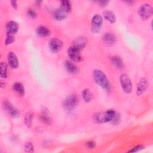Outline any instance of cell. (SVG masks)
Returning <instances> with one entry per match:
<instances>
[{
  "label": "cell",
  "mask_w": 153,
  "mask_h": 153,
  "mask_svg": "<svg viewBox=\"0 0 153 153\" xmlns=\"http://www.w3.org/2000/svg\"><path fill=\"white\" fill-rule=\"evenodd\" d=\"M93 76L95 82L102 88L107 91H110L111 85L109 83L106 75L100 70L95 69L93 72Z\"/></svg>",
  "instance_id": "cell-1"
},
{
  "label": "cell",
  "mask_w": 153,
  "mask_h": 153,
  "mask_svg": "<svg viewBox=\"0 0 153 153\" xmlns=\"http://www.w3.org/2000/svg\"><path fill=\"white\" fill-rule=\"evenodd\" d=\"M116 112L114 109H108L105 112L96 114L94 116V120L99 123H111L115 115Z\"/></svg>",
  "instance_id": "cell-2"
},
{
  "label": "cell",
  "mask_w": 153,
  "mask_h": 153,
  "mask_svg": "<svg viewBox=\"0 0 153 153\" xmlns=\"http://www.w3.org/2000/svg\"><path fill=\"white\" fill-rule=\"evenodd\" d=\"M78 97L76 94L72 93L68 95L65 99L63 107L68 112H72L78 103Z\"/></svg>",
  "instance_id": "cell-3"
},
{
  "label": "cell",
  "mask_w": 153,
  "mask_h": 153,
  "mask_svg": "<svg viewBox=\"0 0 153 153\" xmlns=\"http://www.w3.org/2000/svg\"><path fill=\"white\" fill-rule=\"evenodd\" d=\"M152 7L149 4H142L138 9V14L143 20H147L152 14Z\"/></svg>",
  "instance_id": "cell-4"
},
{
  "label": "cell",
  "mask_w": 153,
  "mask_h": 153,
  "mask_svg": "<svg viewBox=\"0 0 153 153\" xmlns=\"http://www.w3.org/2000/svg\"><path fill=\"white\" fill-rule=\"evenodd\" d=\"M120 81L123 90L126 93H131L132 90V83L128 75L125 73L121 74L120 77Z\"/></svg>",
  "instance_id": "cell-5"
},
{
  "label": "cell",
  "mask_w": 153,
  "mask_h": 153,
  "mask_svg": "<svg viewBox=\"0 0 153 153\" xmlns=\"http://www.w3.org/2000/svg\"><path fill=\"white\" fill-rule=\"evenodd\" d=\"M103 23V19L101 16L99 14L94 15L91 19V30L93 33H97L100 30Z\"/></svg>",
  "instance_id": "cell-6"
},
{
  "label": "cell",
  "mask_w": 153,
  "mask_h": 153,
  "mask_svg": "<svg viewBox=\"0 0 153 153\" xmlns=\"http://www.w3.org/2000/svg\"><path fill=\"white\" fill-rule=\"evenodd\" d=\"M81 50L74 46H71L68 50V54L72 61L79 62L82 60V56L80 54Z\"/></svg>",
  "instance_id": "cell-7"
},
{
  "label": "cell",
  "mask_w": 153,
  "mask_h": 153,
  "mask_svg": "<svg viewBox=\"0 0 153 153\" xmlns=\"http://www.w3.org/2000/svg\"><path fill=\"white\" fill-rule=\"evenodd\" d=\"M2 106L4 110L7 112L10 116L13 117H17L19 115V111L7 100H4Z\"/></svg>",
  "instance_id": "cell-8"
},
{
  "label": "cell",
  "mask_w": 153,
  "mask_h": 153,
  "mask_svg": "<svg viewBox=\"0 0 153 153\" xmlns=\"http://www.w3.org/2000/svg\"><path fill=\"white\" fill-rule=\"evenodd\" d=\"M63 46V42L58 38H53L49 42V48L53 53H58Z\"/></svg>",
  "instance_id": "cell-9"
},
{
  "label": "cell",
  "mask_w": 153,
  "mask_h": 153,
  "mask_svg": "<svg viewBox=\"0 0 153 153\" xmlns=\"http://www.w3.org/2000/svg\"><path fill=\"white\" fill-rule=\"evenodd\" d=\"M148 86V83L147 79L144 77L141 78L138 81L136 85V94L138 96L141 95L145 91Z\"/></svg>",
  "instance_id": "cell-10"
},
{
  "label": "cell",
  "mask_w": 153,
  "mask_h": 153,
  "mask_svg": "<svg viewBox=\"0 0 153 153\" xmlns=\"http://www.w3.org/2000/svg\"><path fill=\"white\" fill-rule=\"evenodd\" d=\"M87 39L83 36H78L72 41V46L75 47L79 50H82L87 45Z\"/></svg>",
  "instance_id": "cell-11"
},
{
  "label": "cell",
  "mask_w": 153,
  "mask_h": 153,
  "mask_svg": "<svg viewBox=\"0 0 153 153\" xmlns=\"http://www.w3.org/2000/svg\"><path fill=\"white\" fill-rule=\"evenodd\" d=\"M8 62L10 66L13 69H16L19 66L18 59L14 53L10 51L8 54Z\"/></svg>",
  "instance_id": "cell-12"
},
{
  "label": "cell",
  "mask_w": 153,
  "mask_h": 153,
  "mask_svg": "<svg viewBox=\"0 0 153 153\" xmlns=\"http://www.w3.org/2000/svg\"><path fill=\"white\" fill-rule=\"evenodd\" d=\"M19 29L18 24L14 21H10L6 25V31L7 33L14 35Z\"/></svg>",
  "instance_id": "cell-13"
},
{
  "label": "cell",
  "mask_w": 153,
  "mask_h": 153,
  "mask_svg": "<svg viewBox=\"0 0 153 153\" xmlns=\"http://www.w3.org/2000/svg\"><path fill=\"white\" fill-rule=\"evenodd\" d=\"M68 14V13L66 11L60 7L54 11L53 16L56 20L60 21L65 19L67 17Z\"/></svg>",
  "instance_id": "cell-14"
},
{
  "label": "cell",
  "mask_w": 153,
  "mask_h": 153,
  "mask_svg": "<svg viewBox=\"0 0 153 153\" xmlns=\"http://www.w3.org/2000/svg\"><path fill=\"white\" fill-rule=\"evenodd\" d=\"M64 66L66 71L71 74H76L78 72V68L72 62L66 61Z\"/></svg>",
  "instance_id": "cell-15"
},
{
  "label": "cell",
  "mask_w": 153,
  "mask_h": 153,
  "mask_svg": "<svg viewBox=\"0 0 153 153\" xmlns=\"http://www.w3.org/2000/svg\"><path fill=\"white\" fill-rule=\"evenodd\" d=\"M39 119L41 121L45 124H49L51 123V118L49 115V112L47 108L44 107L41 111V113L39 115Z\"/></svg>",
  "instance_id": "cell-16"
},
{
  "label": "cell",
  "mask_w": 153,
  "mask_h": 153,
  "mask_svg": "<svg viewBox=\"0 0 153 153\" xmlns=\"http://www.w3.org/2000/svg\"><path fill=\"white\" fill-rule=\"evenodd\" d=\"M103 41L106 44L111 45L116 42V36L112 33L107 32L103 35Z\"/></svg>",
  "instance_id": "cell-17"
},
{
  "label": "cell",
  "mask_w": 153,
  "mask_h": 153,
  "mask_svg": "<svg viewBox=\"0 0 153 153\" xmlns=\"http://www.w3.org/2000/svg\"><path fill=\"white\" fill-rule=\"evenodd\" d=\"M36 33L40 37H45L50 35V30L44 26H39L36 29Z\"/></svg>",
  "instance_id": "cell-18"
},
{
  "label": "cell",
  "mask_w": 153,
  "mask_h": 153,
  "mask_svg": "<svg viewBox=\"0 0 153 153\" xmlns=\"http://www.w3.org/2000/svg\"><path fill=\"white\" fill-rule=\"evenodd\" d=\"M111 62L113 65L118 70H122L124 69V63L121 58L117 56H114L111 58Z\"/></svg>",
  "instance_id": "cell-19"
},
{
  "label": "cell",
  "mask_w": 153,
  "mask_h": 153,
  "mask_svg": "<svg viewBox=\"0 0 153 153\" xmlns=\"http://www.w3.org/2000/svg\"><path fill=\"white\" fill-rule=\"evenodd\" d=\"M103 16L105 19L110 23H115L116 21V16L114 12L109 10H105L103 11Z\"/></svg>",
  "instance_id": "cell-20"
},
{
  "label": "cell",
  "mask_w": 153,
  "mask_h": 153,
  "mask_svg": "<svg viewBox=\"0 0 153 153\" xmlns=\"http://www.w3.org/2000/svg\"><path fill=\"white\" fill-rule=\"evenodd\" d=\"M82 96L84 101L86 102H90L93 98V94L91 90L88 88H85L82 91Z\"/></svg>",
  "instance_id": "cell-21"
},
{
  "label": "cell",
  "mask_w": 153,
  "mask_h": 153,
  "mask_svg": "<svg viewBox=\"0 0 153 153\" xmlns=\"http://www.w3.org/2000/svg\"><path fill=\"white\" fill-rule=\"evenodd\" d=\"M13 90L18 94L23 96L25 94V88L23 84L19 82H15L13 85Z\"/></svg>",
  "instance_id": "cell-22"
},
{
  "label": "cell",
  "mask_w": 153,
  "mask_h": 153,
  "mask_svg": "<svg viewBox=\"0 0 153 153\" xmlns=\"http://www.w3.org/2000/svg\"><path fill=\"white\" fill-rule=\"evenodd\" d=\"M60 7L63 8L68 13H70L71 11V2L68 0H63L60 1Z\"/></svg>",
  "instance_id": "cell-23"
},
{
  "label": "cell",
  "mask_w": 153,
  "mask_h": 153,
  "mask_svg": "<svg viewBox=\"0 0 153 153\" xmlns=\"http://www.w3.org/2000/svg\"><path fill=\"white\" fill-rule=\"evenodd\" d=\"M0 75L1 78H5L7 76V65L5 62H1L0 64Z\"/></svg>",
  "instance_id": "cell-24"
},
{
  "label": "cell",
  "mask_w": 153,
  "mask_h": 153,
  "mask_svg": "<svg viewBox=\"0 0 153 153\" xmlns=\"http://www.w3.org/2000/svg\"><path fill=\"white\" fill-rule=\"evenodd\" d=\"M33 118V114L31 112H27L25 115V123L27 127H30L32 125V121Z\"/></svg>",
  "instance_id": "cell-25"
},
{
  "label": "cell",
  "mask_w": 153,
  "mask_h": 153,
  "mask_svg": "<svg viewBox=\"0 0 153 153\" xmlns=\"http://www.w3.org/2000/svg\"><path fill=\"white\" fill-rule=\"evenodd\" d=\"M14 41V35L7 33L5 39V44L9 45V44H11V43H13Z\"/></svg>",
  "instance_id": "cell-26"
},
{
  "label": "cell",
  "mask_w": 153,
  "mask_h": 153,
  "mask_svg": "<svg viewBox=\"0 0 153 153\" xmlns=\"http://www.w3.org/2000/svg\"><path fill=\"white\" fill-rule=\"evenodd\" d=\"M25 151L27 152H31L33 151V146L31 142H27L25 145Z\"/></svg>",
  "instance_id": "cell-27"
},
{
  "label": "cell",
  "mask_w": 153,
  "mask_h": 153,
  "mask_svg": "<svg viewBox=\"0 0 153 153\" xmlns=\"http://www.w3.org/2000/svg\"><path fill=\"white\" fill-rule=\"evenodd\" d=\"M27 14L30 17H31L32 19H35L36 17V11L32 8H29L27 10Z\"/></svg>",
  "instance_id": "cell-28"
},
{
  "label": "cell",
  "mask_w": 153,
  "mask_h": 153,
  "mask_svg": "<svg viewBox=\"0 0 153 153\" xmlns=\"http://www.w3.org/2000/svg\"><path fill=\"white\" fill-rule=\"evenodd\" d=\"M120 119H121L120 115L117 112L115 115L114 116L113 120H112V121L111 123L112 124H113L114 125H117V124H118L120 122Z\"/></svg>",
  "instance_id": "cell-29"
},
{
  "label": "cell",
  "mask_w": 153,
  "mask_h": 153,
  "mask_svg": "<svg viewBox=\"0 0 153 153\" xmlns=\"http://www.w3.org/2000/svg\"><path fill=\"white\" fill-rule=\"evenodd\" d=\"M144 146L143 145H136L135 146H134L133 148H132L131 149H130L128 152H138L140 151V150H142L143 149H144Z\"/></svg>",
  "instance_id": "cell-30"
},
{
  "label": "cell",
  "mask_w": 153,
  "mask_h": 153,
  "mask_svg": "<svg viewBox=\"0 0 153 153\" xmlns=\"http://www.w3.org/2000/svg\"><path fill=\"white\" fill-rule=\"evenodd\" d=\"M86 146L88 148H93L96 146V143L93 140H89L86 143Z\"/></svg>",
  "instance_id": "cell-31"
},
{
  "label": "cell",
  "mask_w": 153,
  "mask_h": 153,
  "mask_svg": "<svg viewBox=\"0 0 153 153\" xmlns=\"http://www.w3.org/2000/svg\"><path fill=\"white\" fill-rule=\"evenodd\" d=\"M109 1H99L97 2L98 3L99 5L102 7H105L107 5V4L109 3Z\"/></svg>",
  "instance_id": "cell-32"
},
{
  "label": "cell",
  "mask_w": 153,
  "mask_h": 153,
  "mask_svg": "<svg viewBox=\"0 0 153 153\" xmlns=\"http://www.w3.org/2000/svg\"><path fill=\"white\" fill-rule=\"evenodd\" d=\"M11 6L14 8V9H17V3L16 1H11Z\"/></svg>",
  "instance_id": "cell-33"
}]
</instances>
